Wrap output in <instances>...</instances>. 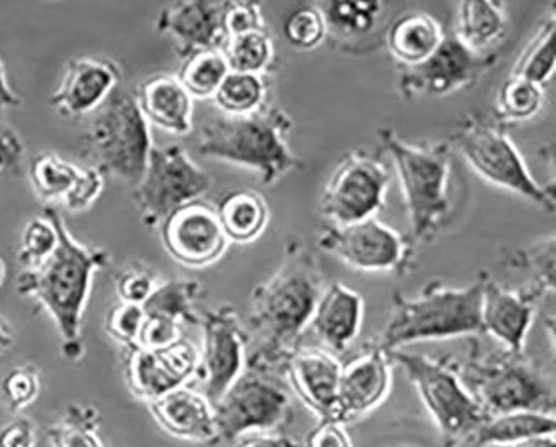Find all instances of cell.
Instances as JSON below:
<instances>
[{
    "instance_id": "6da1fadb",
    "label": "cell",
    "mask_w": 556,
    "mask_h": 447,
    "mask_svg": "<svg viewBox=\"0 0 556 447\" xmlns=\"http://www.w3.org/2000/svg\"><path fill=\"white\" fill-rule=\"evenodd\" d=\"M326 287L318 257L303 241H288L276 272L251 294L250 325L260 347L248 356L247 365L282 372Z\"/></svg>"
},
{
    "instance_id": "7a4b0ae2",
    "label": "cell",
    "mask_w": 556,
    "mask_h": 447,
    "mask_svg": "<svg viewBox=\"0 0 556 447\" xmlns=\"http://www.w3.org/2000/svg\"><path fill=\"white\" fill-rule=\"evenodd\" d=\"M42 215L58 228V248L48 262L22 270L15 288L22 297L34 298L52 316L61 335L62 356L76 362L84 353L80 332L92 282L96 273L111 263V253L77 241L55 204H46Z\"/></svg>"
},
{
    "instance_id": "3957f363",
    "label": "cell",
    "mask_w": 556,
    "mask_h": 447,
    "mask_svg": "<svg viewBox=\"0 0 556 447\" xmlns=\"http://www.w3.org/2000/svg\"><path fill=\"white\" fill-rule=\"evenodd\" d=\"M378 135L402 186L412 228L409 244H428L455 216V151L448 139L415 145L400 138L393 127H381Z\"/></svg>"
},
{
    "instance_id": "277c9868",
    "label": "cell",
    "mask_w": 556,
    "mask_h": 447,
    "mask_svg": "<svg viewBox=\"0 0 556 447\" xmlns=\"http://www.w3.org/2000/svg\"><path fill=\"white\" fill-rule=\"evenodd\" d=\"M293 127L285 110L269 104L250 116L217 117L201 129L198 153L250 167L264 186H273L303 167V160L289 145Z\"/></svg>"
},
{
    "instance_id": "5b68a950",
    "label": "cell",
    "mask_w": 556,
    "mask_h": 447,
    "mask_svg": "<svg viewBox=\"0 0 556 447\" xmlns=\"http://www.w3.org/2000/svg\"><path fill=\"white\" fill-rule=\"evenodd\" d=\"M458 374L486 419L517 411L555 414L552 374L525 352L483 353L473 338L470 353L458 362Z\"/></svg>"
},
{
    "instance_id": "8992f818",
    "label": "cell",
    "mask_w": 556,
    "mask_h": 447,
    "mask_svg": "<svg viewBox=\"0 0 556 447\" xmlns=\"http://www.w3.org/2000/svg\"><path fill=\"white\" fill-rule=\"evenodd\" d=\"M483 281L455 288L431 282L416 297H394V312L381 334V349L388 353L425 340L483 335L481 325Z\"/></svg>"
},
{
    "instance_id": "52a82bcc",
    "label": "cell",
    "mask_w": 556,
    "mask_h": 447,
    "mask_svg": "<svg viewBox=\"0 0 556 447\" xmlns=\"http://www.w3.org/2000/svg\"><path fill=\"white\" fill-rule=\"evenodd\" d=\"M152 148L151 124L142 116L135 92L119 84L87 124L83 138L87 166L135 188Z\"/></svg>"
},
{
    "instance_id": "ba28073f",
    "label": "cell",
    "mask_w": 556,
    "mask_h": 447,
    "mask_svg": "<svg viewBox=\"0 0 556 447\" xmlns=\"http://www.w3.org/2000/svg\"><path fill=\"white\" fill-rule=\"evenodd\" d=\"M448 141L453 151L488 183L549 213L555 211V191L531 175L520 149L506 133L505 124L495 116L471 114L458 124Z\"/></svg>"
},
{
    "instance_id": "9c48e42d",
    "label": "cell",
    "mask_w": 556,
    "mask_h": 447,
    "mask_svg": "<svg viewBox=\"0 0 556 447\" xmlns=\"http://www.w3.org/2000/svg\"><path fill=\"white\" fill-rule=\"evenodd\" d=\"M393 364L402 365L422 406L437 425L443 447H462L471 440L486 415L463 386L458 360L394 350Z\"/></svg>"
},
{
    "instance_id": "30bf717a",
    "label": "cell",
    "mask_w": 556,
    "mask_h": 447,
    "mask_svg": "<svg viewBox=\"0 0 556 447\" xmlns=\"http://www.w3.org/2000/svg\"><path fill=\"white\" fill-rule=\"evenodd\" d=\"M211 176L181 145L154 146L132 200L142 225L160 228L177 208L201 200L211 189Z\"/></svg>"
},
{
    "instance_id": "8fae6325",
    "label": "cell",
    "mask_w": 556,
    "mask_h": 447,
    "mask_svg": "<svg viewBox=\"0 0 556 447\" xmlns=\"http://www.w3.org/2000/svg\"><path fill=\"white\" fill-rule=\"evenodd\" d=\"M276 372L247 365V371L214 406L220 440H232L250 433H282L293 408Z\"/></svg>"
},
{
    "instance_id": "7c38bea8",
    "label": "cell",
    "mask_w": 556,
    "mask_h": 447,
    "mask_svg": "<svg viewBox=\"0 0 556 447\" xmlns=\"http://www.w3.org/2000/svg\"><path fill=\"white\" fill-rule=\"evenodd\" d=\"M390 183V167L383 158L365 149L351 151L329 176L319 197V213L334 226L376 219Z\"/></svg>"
},
{
    "instance_id": "4fadbf2b",
    "label": "cell",
    "mask_w": 556,
    "mask_h": 447,
    "mask_svg": "<svg viewBox=\"0 0 556 447\" xmlns=\"http://www.w3.org/2000/svg\"><path fill=\"white\" fill-rule=\"evenodd\" d=\"M318 248L351 269L376 273H406L415 254L408 238L378 219L326 226L319 233Z\"/></svg>"
},
{
    "instance_id": "5bb4252c",
    "label": "cell",
    "mask_w": 556,
    "mask_h": 447,
    "mask_svg": "<svg viewBox=\"0 0 556 447\" xmlns=\"http://www.w3.org/2000/svg\"><path fill=\"white\" fill-rule=\"evenodd\" d=\"M498 61L495 52L477 54L453 30H444L440 48L418 66L403 67L397 86L406 99L444 98L473 88Z\"/></svg>"
},
{
    "instance_id": "9a60e30c",
    "label": "cell",
    "mask_w": 556,
    "mask_h": 447,
    "mask_svg": "<svg viewBox=\"0 0 556 447\" xmlns=\"http://www.w3.org/2000/svg\"><path fill=\"white\" fill-rule=\"evenodd\" d=\"M203 349L198 377L203 381V394L213 406L247 371L250 335L231 303L201 313Z\"/></svg>"
},
{
    "instance_id": "2e32d148",
    "label": "cell",
    "mask_w": 556,
    "mask_h": 447,
    "mask_svg": "<svg viewBox=\"0 0 556 447\" xmlns=\"http://www.w3.org/2000/svg\"><path fill=\"white\" fill-rule=\"evenodd\" d=\"M160 228L170 259L189 269L213 265L229 247L216 207L203 198L174 210Z\"/></svg>"
},
{
    "instance_id": "e0dca14e",
    "label": "cell",
    "mask_w": 556,
    "mask_h": 447,
    "mask_svg": "<svg viewBox=\"0 0 556 447\" xmlns=\"http://www.w3.org/2000/svg\"><path fill=\"white\" fill-rule=\"evenodd\" d=\"M201 349L189 338H179L164 349H129L126 382L132 396L152 402L198 377Z\"/></svg>"
},
{
    "instance_id": "ac0fdd59",
    "label": "cell",
    "mask_w": 556,
    "mask_h": 447,
    "mask_svg": "<svg viewBox=\"0 0 556 447\" xmlns=\"http://www.w3.org/2000/svg\"><path fill=\"white\" fill-rule=\"evenodd\" d=\"M481 325L483 335H490L506 352L523 353L528 332L535 322L540 300L545 297L540 288L525 285L506 288L486 273L481 275Z\"/></svg>"
},
{
    "instance_id": "d6986e66",
    "label": "cell",
    "mask_w": 556,
    "mask_h": 447,
    "mask_svg": "<svg viewBox=\"0 0 556 447\" xmlns=\"http://www.w3.org/2000/svg\"><path fill=\"white\" fill-rule=\"evenodd\" d=\"M390 353L380 344L369 343L341 362L337 421H358L387 400L391 389Z\"/></svg>"
},
{
    "instance_id": "ffe728a7",
    "label": "cell",
    "mask_w": 556,
    "mask_h": 447,
    "mask_svg": "<svg viewBox=\"0 0 556 447\" xmlns=\"http://www.w3.org/2000/svg\"><path fill=\"white\" fill-rule=\"evenodd\" d=\"M123 71L119 64L104 58H77L65 66L58 89L51 95V105L61 116H89L108 101L119 86Z\"/></svg>"
},
{
    "instance_id": "44dd1931",
    "label": "cell",
    "mask_w": 556,
    "mask_h": 447,
    "mask_svg": "<svg viewBox=\"0 0 556 447\" xmlns=\"http://www.w3.org/2000/svg\"><path fill=\"white\" fill-rule=\"evenodd\" d=\"M282 374L319 421L337 419L341 360L328 350L298 347L282 365Z\"/></svg>"
},
{
    "instance_id": "7402d4cb",
    "label": "cell",
    "mask_w": 556,
    "mask_h": 447,
    "mask_svg": "<svg viewBox=\"0 0 556 447\" xmlns=\"http://www.w3.org/2000/svg\"><path fill=\"white\" fill-rule=\"evenodd\" d=\"M155 30L176 42L177 54L181 59L195 52L220 49L226 40L223 2L182 0L167 4L155 17Z\"/></svg>"
},
{
    "instance_id": "603a6c76",
    "label": "cell",
    "mask_w": 556,
    "mask_h": 447,
    "mask_svg": "<svg viewBox=\"0 0 556 447\" xmlns=\"http://www.w3.org/2000/svg\"><path fill=\"white\" fill-rule=\"evenodd\" d=\"M148 406L154 421L170 437L206 446L220 443L214 406L203 393L179 387Z\"/></svg>"
},
{
    "instance_id": "cb8c5ba5",
    "label": "cell",
    "mask_w": 556,
    "mask_h": 447,
    "mask_svg": "<svg viewBox=\"0 0 556 447\" xmlns=\"http://www.w3.org/2000/svg\"><path fill=\"white\" fill-rule=\"evenodd\" d=\"M363 316L362 295L341 282H332L323 291L309 325L332 352H346L362 332Z\"/></svg>"
},
{
    "instance_id": "d4e9b609",
    "label": "cell",
    "mask_w": 556,
    "mask_h": 447,
    "mask_svg": "<svg viewBox=\"0 0 556 447\" xmlns=\"http://www.w3.org/2000/svg\"><path fill=\"white\" fill-rule=\"evenodd\" d=\"M139 110L149 124L170 135L186 136L192 129V98L174 74L146 77L135 92Z\"/></svg>"
},
{
    "instance_id": "484cf974",
    "label": "cell",
    "mask_w": 556,
    "mask_h": 447,
    "mask_svg": "<svg viewBox=\"0 0 556 447\" xmlns=\"http://www.w3.org/2000/svg\"><path fill=\"white\" fill-rule=\"evenodd\" d=\"M444 30L443 24L428 12H408L391 24L387 48L400 66H418L440 48Z\"/></svg>"
},
{
    "instance_id": "4316f807",
    "label": "cell",
    "mask_w": 556,
    "mask_h": 447,
    "mask_svg": "<svg viewBox=\"0 0 556 447\" xmlns=\"http://www.w3.org/2000/svg\"><path fill=\"white\" fill-rule=\"evenodd\" d=\"M216 211L229 244L257 240L269 223L268 201L256 189H232L217 201Z\"/></svg>"
},
{
    "instance_id": "83f0119b",
    "label": "cell",
    "mask_w": 556,
    "mask_h": 447,
    "mask_svg": "<svg viewBox=\"0 0 556 447\" xmlns=\"http://www.w3.org/2000/svg\"><path fill=\"white\" fill-rule=\"evenodd\" d=\"M508 12L503 2L468 0L458 4L455 36L477 54H490V49L505 36Z\"/></svg>"
},
{
    "instance_id": "f1b7e54d",
    "label": "cell",
    "mask_w": 556,
    "mask_h": 447,
    "mask_svg": "<svg viewBox=\"0 0 556 447\" xmlns=\"http://www.w3.org/2000/svg\"><path fill=\"white\" fill-rule=\"evenodd\" d=\"M555 414L545 412L517 411L484 419L471 443L477 447L503 446L530 437L555 434Z\"/></svg>"
},
{
    "instance_id": "f546056e",
    "label": "cell",
    "mask_w": 556,
    "mask_h": 447,
    "mask_svg": "<svg viewBox=\"0 0 556 447\" xmlns=\"http://www.w3.org/2000/svg\"><path fill=\"white\" fill-rule=\"evenodd\" d=\"M203 295L204 287L198 281L173 278V281L160 282L142 309L146 313L166 316L181 325H198L201 322L198 302Z\"/></svg>"
},
{
    "instance_id": "4dcf8cb0",
    "label": "cell",
    "mask_w": 556,
    "mask_h": 447,
    "mask_svg": "<svg viewBox=\"0 0 556 447\" xmlns=\"http://www.w3.org/2000/svg\"><path fill=\"white\" fill-rule=\"evenodd\" d=\"M556 15L555 5L542 23L536 27L533 36L528 40L523 51L518 55L514 70L509 76L521 77L530 83L545 86L552 79L556 67Z\"/></svg>"
},
{
    "instance_id": "1f68e13d",
    "label": "cell",
    "mask_w": 556,
    "mask_h": 447,
    "mask_svg": "<svg viewBox=\"0 0 556 447\" xmlns=\"http://www.w3.org/2000/svg\"><path fill=\"white\" fill-rule=\"evenodd\" d=\"M268 95V76L229 73L213 99L226 116L241 117L263 110Z\"/></svg>"
},
{
    "instance_id": "d6a6232c",
    "label": "cell",
    "mask_w": 556,
    "mask_h": 447,
    "mask_svg": "<svg viewBox=\"0 0 556 447\" xmlns=\"http://www.w3.org/2000/svg\"><path fill=\"white\" fill-rule=\"evenodd\" d=\"M326 24L328 34L334 33L343 39H362L368 36L376 26L380 24L383 15L384 4L381 2H318Z\"/></svg>"
},
{
    "instance_id": "836d02e7",
    "label": "cell",
    "mask_w": 556,
    "mask_h": 447,
    "mask_svg": "<svg viewBox=\"0 0 556 447\" xmlns=\"http://www.w3.org/2000/svg\"><path fill=\"white\" fill-rule=\"evenodd\" d=\"M231 73L268 76L275 64V45L268 30L228 37L220 46Z\"/></svg>"
},
{
    "instance_id": "e575fe53",
    "label": "cell",
    "mask_w": 556,
    "mask_h": 447,
    "mask_svg": "<svg viewBox=\"0 0 556 447\" xmlns=\"http://www.w3.org/2000/svg\"><path fill=\"white\" fill-rule=\"evenodd\" d=\"M229 73L231 71L223 51L210 49L182 59L177 79L181 80L192 99H210L214 98Z\"/></svg>"
},
{
    "instance_id": "d590c367",
    "label": "cell",
    "mask_w": 556,
    "mask_h": 447,
    "mask_svg": "<svg viewBox=\"0 0 556 447\" xmlns=\"http://www.w3.org/2000/svg\"><path fill=\"white\" fill-rule=\"evenodd\" d=\"M80 166L54 153H39L30 160L29 179L34 191L46 204L62 201L79 175Z\"/></svg>"
},
{
    "instance_id": "8d00e7d4",
    "label": "cell",
    "mask_w": 556,
    "mask_h": 447,
    "mask_svg": "<svg viewBox=\"0 0 556 447\" xmlns=\"http://www.w3.org/2000/svg\"><path fill=\"white\" fill-rule=\"evenodd\" d=\"M99 424L98 409L73 403L61 421L49 425L48 439L52 447H105L98 434Z\"/></svg>"
},
{
    "instance_id": "74e56055",
    "label": "cell",
    "mask_w": 556,
    "mask_h": 447,
    "mask_svg": "<svg viewBox=\"0 0 556 447\" xmlns=\"http://www.w3.org/2000/svg\"><path fill=\"white\" fill-rule=\"evenodd\" d=\"M545 91L539 84L508 76L496 96L495 117L500 123H525L542 111Z\"/></svg>"
},
{
    "instance_id": "f35d334b",
    "label": "cell",
    "mask_w": 556,
    "mask_h": 447,
    "mask_svg": "<svg viewBox=\"0 0 556 447\" xmlns=\"http://www.w3.org/2000/svg\"><path fill=\"white\" fill-rule=\"evenodd\" d=\"M286 42L300 51H311L325 42L328 24L316 4H300L286 15L282 23Z\"/></svg>"
},
{
    "instance_id": "ab89813d",
    "label": "cell",
    "mask_w": 556,
    "mask_h": 447,
    "mask_svg": "<svg viewBox=\"0 0 556 447\" xmlns=\"http://www.w3.org/2000/svg\"><path fill=\"white\" fill-rule=\"evenodd\" d=\"M508 265L530 275L528 285L540 288L543 294H555V237L531 244L530 247L514 253Z\"/></svg>"
},
{
    "instance_id": "60d3db41",
    "label": "cell",
    "mask_w": 556,
    "mask_h": 447,
    "mask_svg": "<svg viewBox=\"0 0 556 447\" xmlns=\"http://www.w3.org/2000/svg\"><path fill=\"white\" fill-rule=\"evenodd\" d=\"M59 245V233L48 216H34L26 223L21 235L18 262L24 269H37L48 262Z\"/></svg>"
},
{
    "instance_id": "b9f144b4",
    "label": "cell",
    "mask_w": 556,
    "mask_h": 447,
    "mask_svg": "<svg viewBox=\"0 0 556 447\" xmlns=\"http://www.w3.org/2000/svg\"><path fill=\"white\" fill-rule=\"evenodd\" d=\"M2 399L12 414H21L36 402L42 390L40 371L34 364H22L11 369L0 382Z\"/></svg>"
},
{
    "instance_id": "7bdbcfd3",
    "label": "cell",
    "mask_w": 556,
    "mask_h": 447,
    "mask_svg": "<svg viewBox=\"0 0 556 447\" xmlns=\"http://www.w3.org/2000/svg\"><path fill=\"white\" fill-rule=\"evenodd\" d=\"M144 316L146 312L142 306L117 302L105 316V332L121 346L132 349L136 346V340H138Z\"/></svg>"
},
{
    "instance_id": "ee69618b",
    "label": "cell",
    "mask_w": 556,
    "mask_h": 447,
    "mask_svg": "<svg viewBox=\"0 0 556 447\" xmlns=\"http://www.w3.org/2000/svg\"><path fill=\"white\" fill-rule=\"evenodd\" d=\"M160 285L151 266L132 263L127 265L116 278V294L119 302L144 306L152 291Z\"/></svg>"
},
{
    "instance_id": "f6af8a7d",
    "label": "cell",
    "mask_w": 556,
    "mask_h": 447,
    "mask_svg": "<svg viewBox=\"0 0 556 447\" xmlns=\"http://www.w3.org/2000/svg\"><path fill=\"white\" fill-rule=\"evenodd\" d=\"M256 30H268L260 4L247 0L223 2V33L226 39Z\"/></svg>"
},
{
    "instance_id": "bcb514c9",
    "label": "cell",
    "mask_w": 556,
    "mask_h": 447,
    "mask_svg": "<svg viewBox=\"0 0 556 447\" xmlns=\"http://www.w3.org/2000/svg\"><path fill=\"white\" fill-rule=\"evenodd\" d=\"M105 176L92 166L80 167L76 182L71 186L70 191L62 198L71 213H83L89 210L104 191Z\"/></svg>"
},
{
    "instance_id": "7dc6e473",
    "label": "cell",
    "mask_w": 556,
    "mask_h": 447,
    "mask_svg": "<svg viewBox=\"0 0 556 447\" xmlns=\"http://www.w3.org/2000/svg\"><path fill=\"white\" fill-rule=\"evenodd\" d=\"M179 338H182V325L179 322L170 321L166 316L146 313L138 340L132 349H164V347L173 346Z\"/></svg>"
},
{
    "instance_id": "c3c4849f",
    "label": "cell",
    "mask_w": 556,
    "mask_h": 447,
    "mask_svg": "<svg viewBox=\"0 0 556 447\" xmlns=\"http://www.w3.org/2000/svg\"><path fill=\"white\" fill-rule=\"evenodd\" d=\"M304 447H353V439L346 431V424L337 419L319 421L304 440Z\"/></svg>"
},
{
    "instance_id": "681fc988",
    "label": "cell",
    "mask_w": 556,
    "mask_h": 447,
    "mask_svg": "<svg viewBox=\"0 0 556 447\" xmlns=\"http://www.w3.org/2000/svg\"><path fill=\"white\" fill-rule=\"evenodd\" d=\"M24 157V142L12 127L0 124V175L17 166Z\"/></svg>"
},
{
    "instance_id": "f907efd6",
    "label": "cell",
    "mask_w": 556,
    "mask_h": 447,
    "mask_svg": "<svg viewBox=\"0 0 556 447\" xmlns=\"http://www.w3.org/2000/svg\"><path fill=\"white\" fill-rule=\"evenodd\" d=\"M36 431L27 419H15L0 431V447H34Z\"/></svg>"
},
{
    "instance_id": "816d5d0a",
    "label": "cell",
    "mask_w": 556,
    "mask_h": 447,
    "mask_svg": "<svg viewBox=\"0 0 556 447\" xmlns=\"http://www.w3.org/2000/svg\"><path fill=\"white\" fill-rule=\"evenodd\" d=\"M232 447H300L282 433H250L232 440Z\"/></svg>"
},
{
    "instance_id": "f5cc1de1",
    "label": "cell",
    "mask_w": 556,
    "mask_h": 447,
    "mask_svg": "<svg viewBox=\"0 0 556 447\" xmlns=\"http://www.w3.org/2000/svg\"><path fill=\"white\" fill-rule=\"evenodd\" d=\"M18 105H21V98L11 88L8 74H5L4 62L0 59V113L11 110V108H18Z\"/></svg>"
},
{
    "instance_id": "db71d44e",
    "label": "cell",
    "mask_w": 556,
    "mask_h": 447,
    "mask_svg": "<svg viewBox=\"0 0 556 447\" xmlns=\"http://www.w3.org/2000/svg\"><path fill=\"white\" fill-rule=\"evenodd\" d=\"M490 447H556V437L555 434H546V436L530 437V439L518 440V443Z\"/></svg>"
},
{
    "instance_id": "11a10c76",
    "label": "cell",
    "mask_w": 556,
    "mask_h": 447,
    "mask_svg": "<svg viewBox=\"0 0 556 447\" xmlns=\"http://www.w3.org/2000/svg\"><path fill=\"white\" fill-rule=\"evenodd\" d=\"M14 343V332H12L11 325L0 316V352L11 349Z\"/></svg>"
},
{
    "instance_id": "9f6ffc18",
    "label": "cell",
    "mask_w": 556,
    "mask_h": 447,
    "mask_svg": "<svg viewBox=\"0 0 556 447\" xmlns=\"http://www.w3.org/2000/svg\"><path fill=\"white\" fill-rule=\"evenodd\" d=\"M5 282V262L0 259V288L4 285Z\"/></svg>"
}]
</instances>
